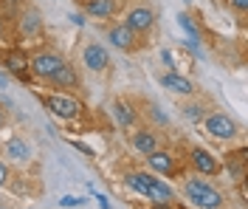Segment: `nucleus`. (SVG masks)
Listing matches in <instances>:
<instances>
[{
  "instance_id": "f257e3e1",
  "label": "nucleus",
  "mask_w": 248,
  "mask_h": 209,
  "mask_svg": "<svg viewBox=\"0 0 248 209\" xmlns=\"http://www.w3.org/2000/svg\"><path fill=\"white\" fill-rule=\"evenodd\" d=\"M127 184H130L139 195L153 198L158 204H170L172 198H175V193L170 190V184L161 181L158 176H150V173H130V176H127Z\"/></svg>"
},
{
  "instance_id": "f03ea898",
  "label": "nucleus",
  "mask_w": 248,
  "mask_h": 209,
  "mask_svg": "<svg viewBox=\"0 0 248 209\" xmlns=\"http://www.w3.org/2000/svg\"><path fill=\"white\" fill-rule=\"evenodd\" d=\"M184 193L189 198V204H195L198 209H220L223 207V193L212 187L203 178H189L184 184Z\"/></svg>"
},
{
  "instance_id": "7ed1b4c3",
  "label": "nucleus",
  "mask_w": 248,
  "mask_h": 209,
  "mask_svg": "<svg viewBox=\"0 0 248 209\" xmlns=\"http://www.w3.org/2000/svg\"><path fill=\"white\" fill-rule=\"evenodd\" d=\"M43 102L57 119H77L82 113V102L71 94H48V96H43Z\"/></svg>"
},
{
  "instance_id": "20e7f679",
  "label": "nucleus",
  "mask_w": 248,
  "mask_h": 209,
  "mask_svg": "<svg viewBox=\"0 0 248 209\" xmlns=\"http://www.w3.org/2000/svg\"><path fill=\"white\" fill-rule=\"evenodd\" d=\"M65 63L57 51H34L29 57V71L31 77H40V80H48L60 65Z\"/></svg>"
},
{
  "instance_id": "39448f33",
  "label": "nucleus",
  "mask_w": 248,
  "mask_h": 209,
  "mask_svg": "<svg viewBox=\"0 0 248 209\" xmlns=\"http://www.w3.org/2000/svg\"><path fill=\"white\" fill-rule=\"evenodd\" d=\"M203 125H206V133L209 136H215V139H229L232 142L234 136H237V122H234L229 113H209V116H203Z\"/></svg>"
},
{
  "instance_id": "423d86ee",
  "label": "nucleus",
  "mask_w": 248,
  "mask_h": 209,
  "mask_svg": "<svg viewBox=\"0 0 248 209\" xmlns=\"http://www.w3.org/2000/svg\"><path fill=\"white\" fill-rule=\"evenodd\" d=\"M124 26H127L130 32H136V34H147L155 26V12L150 9V6H136V9L127 15Z\"/></svg>"
},
{
  "instance_id": "0eeeda50",
  "label": "nucleus",
  "mask_w": 248,
  "mask_h": 209,
  "mask_svg": "<svg viewBox=\"0 0 248 209\" xmlns=\"http://www.w3.org/2000/svg\"><path fill=\"white\" fill-rule=\"evenodd\" d=\"M3 65H6V68H9V74L17 77L20 82H31V71H29V57H26V51H20V48L6 51Z\"/></svg>"
},
{
  "instance_id": "6e6552de",
  "label": "nucleus",
  "mask_w": 248,
  "mask_h": 209,
  "mask_svg": "<svg viewBox=\"0 0 248 209\" xmlns=\"http://www.w3.org/2000/svg\"><path fill=\"white\" fill-rule=\"evenodd\" d=\"M82 60H85V68H91L96 74H102L105 68L110 65V54L105 46H99V43H88L85 51H82Z\"/></svg>"
},
{
  "instance_id": "1a4fd4ad",
  "label": "nucleus",
  "mask_w": 248,
  "mask_h": 209,
  "mask_svg": "<svg viewBox=\"0 0 248 209\" xmlns=\"http://www.w3.org/2000/svg\"><path fill=\"white\" fill-rule=\"evenodd\" d=\"M189 161H192V167H195L201 176H217V173H220V161H217L209 150H203V147H195V150L189 153Z\"/></svg>"
},
{
  "instance_id": "9d476101",
  "label": "nucleus",
  "mask_w": 248,
  "mask_h": 209,
  "mask_svg": "<svg viewBox=\"0 0 248 209\" xmlns=\"http://www.w3.org/2000/svg\"><path fill=\"white\" fill-rule=\"evenodd\" d=\"M147 164L155 176H172L175 173V161H172V153L170 150H153L147 156Z\"/></svg>"
},
{
  "instance_id": "9b49d317",
  "label": "nucleus",
  "mask_w": 248,
  "mask_h": 209,
  "mask_svg": "<svg viewBox=\"0 0 248 209\" xmlns=\"http://www.w3.org/2000/svg\"><path fill=\"white\" fill-rule=\"evenodd\" d=\"M108 40H110V46H116L119 51H133L136 48V32H130L124 23H119V26L110 29Z\"/></svg>"
},
{
  "instance_id": "f8f14e48",
  "label": "nucleus",
  "mask_w": 248,
  "mask_h": 209,
  "mask_svg": "<svg viewBox=\"0 0 248 209\" xmlns=\"http://www.w3.org/2000/svg\"><path fill=\"white\" fill-rule=\"evenodd\" d=\"M158 82H161L167 91H172V94H184V96H189V94L195 91V88H192V82L186 80V77H181L178 71H167V74H161Z\"/></svg>"
},
{
  "instance_id": "ddd939ff",
  "label": "nucleus",
  "mask_w": 248,
  "mask_h": 209,
  "mask_svg": "<svg viewBox=\"0 0 248 209\" xmlns=\"http://www.w3.org/2000/svg\"><path fill=\"white\" fill-rule=\"evenodd\" d=\"M130 142H133V147L139 150L141 156H150L153 150H158V136H155L150 128H139L130 136Z\"/></svg>"
},
{
  "instance_id": "4468645a",
  "label": "nucleus",
  "mask_w": 248,
  "mask_h": 209,
  "mask_svg": "<svg viewBox=\"0 0 248 209\" xmlns=\"http://www.w3.org/2000/svg\"><path fill=\"white\" fill-rule=\"evenodd\" d=\"M3 150H6V159L17 161V164H23V161L31 159V145L26 142V139H20V136H12Z\"/></svg>"
},
{
  "instance_id": "2eb2a0df",
  "label": "nucleus",
  "mask_w": 248,
  "mask_h": 209,
  "mask_svg": "<svg viewBox=\"0 0 248 209\" xmlns=\"http://www.w3.org/2000/svg\"><path fill=\"white\" fill-rule=\"evenodd\" d=\"M48 82L54 85V88H77V82H79V77H77V71L71 68L68 63H62L51 77H48Z\"/></svg>"
},
{
  "instance_id": "dca6fc26",
  "label": "nucleus",
  "mask_w": 248,
  "mask_h": 209,
  "mask_svg": "<svg viewBox=\"0 0 248 209\" xmlns=\"http://www.w3.org/2000/svg\"><path fill=\"white\" fill-rule=\"evenodd\" d=\"M20 32H23V37H34V34L43 32V17H40L37 9H26L23 12V17H20Z\"/></svg>"
},
{
  "instance_id": "f3484780",
  "label": "nucleus",
  "mask_w": 248,
  "mask_h": 209,
  "mask_svg": "<svg viewBox=\"0 0 248 209\" xmlns=\"http://www.w3.org/2000/svg\"><path fill=\"white\" fill-rule=\"evenodd\" d=\"M113 116H116L119 128H133L136 125V111L127 102H113Z\"/></svg>"
},
{
  "instance_id": "a211bd4d",
  "label": "nucleus",
  "mask_w": 248,
  "mask_h": 209,
  "mask_svg": "<svg viewBox=\"0 0 248 209\" xmlns=\"http://www.w3.org/2000/svg\"><path fill=\"white\" fill-rule=\"evenodd\" d=\"M85 12L91 17H110L116 12V0H88L85 3Z\"/></svg>"
},
{
  "instance_id": "6ab92c4d",
  "label": "nucleus",
  "mask_w": 248,
  "mask_h": 209,
  "mask_svg": "<svg viewBox=\"0 0 248 209\" xmlns=\"http://www.w3.org/2000/svg\"><path fill=\"white\" fill-rule=\"evenodd\" d=\"M178 23H181V29L189 34V40H192V43H198V40H201V32H198L195 20H192L189 15H184V12H181V15H178Z\"/></svg>"
},
{
  "instance_id": "aec40b11",
  "label": "nucleus",
  "mask_w": 248,
  "mask_h": 209,
  "mask_svg": "<svg viewBox=\"0 0 248 209\" xmlns=\"http://www.w3.org/2000/svg\"><path fill=\"white\" fill-rule=\"evenodd\" d=\"M203 113H206V108H201V105H186L184 119H189V122H203Z\"/></svg>"
},
{
  "instance_id": "412c9836",
  "label": "nucleus",
  "mask_w": 248,
  "mask_h": 209,
  "mask_svg": "<svg viewBox=\"0 0 248 209\" xmlns=\"http://www.w3.org/2000/svg\"><path fill=\"white\" fill-rule=\"evenodd\" d=\"M82 204H85V198H77V195H65V198H60V207H62V209L82 207Z\"/></svg>"
},
{
  "instance_id": "4be33fe9",
  "label": "nucleus",
  "mask_w": 248,
  "mask_h": 209,
  "mask_svg": "<svg viewBox=\"0 0 248 209\" xmlns=\"http://www.w3.org/2000/svg\"><path fill=\"white\" fill-rule=\"evenodd\" d=\"M150 116H153V122H158V125H167V122H170V116L161 111L158 105H150Z\"/></svg>"
},
{
  "instance_id": "5701e85b",
  "label": "nucleus",
  "mask_w": 248,
  "mask_h": 209,
  "mask_svg": "<svg viewBox=\"0 0 248 209\" xmlns=\"http://www.w3.org/2000/svg\"><path fill=\"white\" fill-rule=\"evenodd\" d=\"M229 3H232V9H237L240 15H246L248 12V0H229Z\"/></svg>"
},
{
  "instance_id": "b1692460",
  "label": "nucleus",
  "mask_w": 248,
  "mask_h": 209,
  "mask_svg": "<svg viewBox=\"0 0 248 209\" xmlns=\"http://www.w3.org/2000/svg\"><path fill=\"white\" fill-rule=\"evenodd\" d=\"M161 60H164V63H167V68H172V71H175V60H172V51H161Z\"/></svg>"
},
{
  "instance_id": "393cba45",
  "label": "nucleus",
  "mask_w": 248,
  "mask_h": 209,
  "mask_svg": "<svg viewBox=\"0 0 248 209\" xmlns=\"http://www.w3.org/2000/svg\"><path fill=\"white\" fill-rule=\"evenodd\" d=\"M6 181H9V167L0 161V187H6Z\"/></svg>"
},
{
  "instance_id": "a878e982",
  "label": "nucleus",
  "mask_w": 248,
  "mask_h": 209,
  "mask_svg": "<svg viewBox=\"0 0 248 209\" xmlns=\"http://www.w3.org/2000/svg\"><path fill=\"white\" fill-rule=\"evenodd\" d=\"M71 145L77 147L79 153H85V156H93V147H88V145H82V142H71Z\"/></svg>"
},
{
  "instance_id": "bb28decb",
  "label": "nucleus",
  "mask_w": 248,
  "mask_h": 209,
  "mask_svg": "<svg viewBox=\"0 0 248 209\" xmlns=\"http://www.w3.org/2000/svg\"><path fill=\"white\" fill-rule=\"evenodd\" d=\"M91 193H93V190H91ZM93 198H96V201H99V207H102V209H110L108 198H105V195H102V193H93Z\"/></svg>"
},
{
  "instance_id": "cd10ccee",
  "label": "nucleus",
  "mask_w": 248,
  "mask_h": 209,
  "mask_svg": "<svg viewBox=\"0 0 248 209\" xmlns=\"http://www.w3.org/2000/svg\"><path fill=\"white\" fill-rule=\"evenodd\" d=\"M71 23H77V26H85V17H82V15H71Z\"/></svg>"
},
{
  "instance_id": "c85d7f7f",
  "label": "nucleus",
  "mask_w": 248,
  "mask_h": 209,
  "mask_svg": "<svg viewBox=\"0 0 248 209\" xmlns=\"http://www.w3.org/2000/svg\"><path fill=\"white\" fill-rule=\"evenodd\" d=\"M6 85H9V77H6V74L0 71V88H6Z\"/></svg>"
},
{
  "instance_id": "c756f323",
  "label": "nucleus",
  "mask_w": 248,
  "mask_h": 209,
  "mask_svg": "<svg viewBox=\"0 0 248 209\" xmlns=\"http://www.w3.org/2000/svg\"><path fill=\"white\" fill-rule=\"evenodd\" d=\"M3 125H6V111L0 108V128H3Z\"/></svg>"
},
{
  "instance_id": "7c9ffc66",
  "label": "nucleus",
  "mask_w": 248,
  "mask_h": 209,
  "mask_svg": "<svg viewBox=\"0 0 248 209\" xmlns=\"http://www.w3.org/2000/svg\"><path fill=\"white\" fill-rule=\"evenodd\" d=\"M155 209H170V207H167V204H158V207H155Z\"/></svg>"
},
{
  "instance_id": "2f4dec72",
  "label": "nucleus",
  "mask_w": 248,
  "mask_h": 209,
  "mask_svg": "<svg viewBox=\"0 0 248 209\" xmlns=\"http://www.w3.org/2000/svg\"><path fill=\"white\" fill-rule=\"evenodd\" d=\"M0 29H3V20H0Z\"/></svg>"
},
{
  "instance_id": "473e14b6",
  "label": "nucleus",
  "mask_w": 248,
  "mask_h": 209,
  "mask_svg": "<svg viewBox=\"0 0 248 209\" xmlns=\"http://www.w3.org/2000/svg\"><path fill=\"white\" fill-rule=\"evenodd\" d=\"M184 3H192V0H184Z\"/></svg>"
},
{
  "instance_id": "72a5a7b5",
  "label": "nucleus",
  "mask_w": 248,
  "mask_h": 209,
  "mask_svg": "<svg viewBox=\"0 0 248 209\" xmlns=\"http://www.w3.org/2000/svg\"><path fill=\"white\" fill-rule=\"evenodd\" d=\"M0 209H9V207H0Z\"/></svg>"
}]
</instances>
